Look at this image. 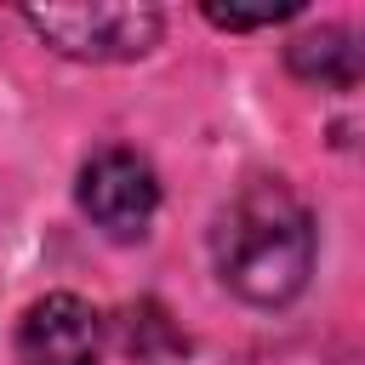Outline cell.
Segmentation results:
<instances>
[{
  "label": "cell",
  "instance_id": "cell-4",
  "mask_svg": "<svg viewBox=\"0 0 365 365\" xmlns=\"http://www.w3.org/2000/svg\"><path fill=\"white\" fill-rule=\"evenodd\" d=\"M17 365H103V314L74 297H40L17 325Z\"/></svg>",
  "mask_w": 365,
  "mask_h": 365
},
{
  "label": "cell",
  "instance_id": "cell-5",
  "mask_svg": "<svg viewBox=\"0 0 365 365\" xmlns=\"http://www.w3.org/2000/svg\"><path fill=\"white\" fill-rule=\"evenodd\" d=\"M285 68L308 86L348 91V86L365 80V34L348 29V23H319V29H308L285 46Z\"/></svg>",
  "mask_w": 365,
  "mask_h": 365
},
{
  "label": "cell",
  "instance_id": "cell-2",
  "mask_svg": "<svg viewBox=\"0 0 365 365\" xmlns=\"http://www.w3.org/2000/svg\"><path fill=\"white\" fill-rule=\"evenodd\" d=\"M23 23L51 40L63 57H91V63H120L143 57L160 40V11L154 6H29Z\"/></svg>",
  "mask_w": 365,
  "mask_h": 365
},
{
  "label": "cell",
  "instance_id": "cell-3",
  "mask_svg": "<svg viewBox=\"0 0 365 365\" xmlns=\"http://www.w3.org/2000/svg\"><path fill=\"white\" fill-rule=\"evenodd\" d=\"M80 211L108 240H137L160 211V177L131 148H103L80 165Z\"/></svg>",
  "mask_w": 365,
  "mask_h": 365
},
{
  "label": "cell",
  "instance_id": "cell-6",
  "mask_svg": "<svg viewBox=\"0 0 365 365\" xmlns=\"http://www.w3.org/2000/svg\"><path fill=\"white\" fill-rule=\"evenodd\" d=\"M120 331H125V348H131L143 365H154V359H165V354L188 348V336L165 319V308H160V302H137V308H125Z\"/></svg>",
  "mask_w": 365,
  "mask_h": 365
},
{
  "label": "cell",
  "instance_id": "cell-1",
  "mask_svg": "<svg viewBox=\"0 0 365 365\" xmlns=\"http://www.w3.org/2000/svg\"><path fill=\"white\" fill-rule=\"evenodd\" d=\"M211 257L234 297L257 308H279L314 274V217L279 177H257L217 217Z\"/></svg>",
  "mask_w": 365,
  "mask_h": 365
},
{
  "label": "cell",
  "instance_id": "cell-7",
  "mask_svg": "<svg viewBox=\"0 0 365 365\" xmlns=\"http://www.w3.org/2000/svg\"><path fill=\"white\" fill-rule=\"evenodd\" d=\"M205 17H211L217 29H268V23L297 17V6H268V11H222V6H205Z\"/></svg>",
  "mask_w": 365,
  "mask_h": 365
}]
</instances>
